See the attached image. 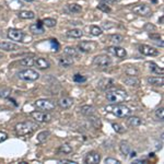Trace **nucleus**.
<instances>
[{
	"mask_svg": "<svg viewBox=\"0 0 164 164\" xmlns=\"http://www.w3.org/2000/svg\"><path fill=\"white\" fill-rule=\"evenodd\" d=\"M51 43L53 44V48L55 51H58V48H59V44L57 43V41L56 40H51Z\"/></svg>",
	"mask_w": 164,
	"mask_h": 164,
	"instance_id": "obj_44",
	"label": "nucleus"
},
{
	"mask_svg": "<svg viewBox=\"0 0 164 164\" xmlns=\"http://www.w3.org/2000/svg\"><path fill=\"white\" fill-rule=\"evenodd\" d=\"M133 12L135 14H137V16H140V17H150V16H152V9H151L149 6L144 5V3L133 6Z\"/></svg>",
	"mask_w": 164,
	"mask_h": 164,
	"instance_id": "obj_7",
	"label": "nucleus"
},
{
	"mask_svg": "<svg viewBox=\"0 0 164 164\" xmlns=\"http://www.w3.org/2000/svg\"><path fill=\"white\" fill-rule=\"evenodd\" d=\"M80 112L84 116H93L95 113V109L91 105H83V106L80 107Z\"/></svg>",
	"mask_w": 164,
	"mask_h": 164,
	"instance_id": "obj_21",
	"label": "nucleus"
},
{
	"mask_svg": "<svg viewBox=\"0 0 164 164\" xmlns=\"http://www.w3.org/2000/svg\"><path fill=\"white\" fill-rule=\"evenodd\" d=\"M139 51L142 54V55H146V56H157L159 55V51L155 49L154 47L150 46V45H140L138 47Z\"/></svg>",
	"mask_w": 164,
	"mask_h": 164,
	"instance_id": "obj_12",
	"label": "nucleus"
},
{
	"mask_svg": "<svg viewBox=\"0 0 164 164\" xmlns=\"http://www.w3.org/2000/svg\"><path fill=\"white\" fill-rule=\"evenodd\" d=\"M119 149H120V151H122L123 154H124V155H127V154H129V153H130V151H131V146H130V144H129L127 141H122V142H120Z\"/></svg>",
	"mask_w": 164,
	"mask_h": 164,
	"instance_id": "obj_27",
	"label": "nucleus"
},
{
	"mask_svg": "<svg viewBox=\"0 0 164 164\" xmlns=\"http://www.w3.org/2000/svg\"><path fill=\"white\" fill-rule=\"evenodd\" d=\"M103 31L101 27H99L98 25H92V27H90V34L93 36H100L102 35Z\"/></svg>",
	"mask_w": 164,
	"mask_h": 164,
	"instance_id": "obj_32",
	"label": "nucleus"
},
{
	"mask_svg": "<svg viewBox=\"0 0 164 164\" xmlns=\"http://www.w3.org/2000/svg\"><path fill=\"white\" fill-rule=\"evenodd\" d=\"M107 53L112 54L113 56H116L117 58H119V59H123V58H125L127 56V51L125 48H123V47H118V46H109L106 48Z\"/></svg>",
	"mask_w": 164,
	"mask_h": 164,
	"instance_id": "obj_9",
	"label": "nucleus"
},
{
	"mask_svg": "<svg viewBox=\"0 0 164 164\" xmlns=\"http://www.w3.org/2000/svg\"><path fill=\"white\" fill-rule=\"evenodd\" d=\"M7 139H8V133H3V131H0V143Z\"/></svg>",
	"mask_w": 164,
	"mask_h": 164,
	"instance_id": "obj_43",
	"label": "nucleus"
},
{
	"mask_svg": "<svg viewBox=\"0 0 164 164\" xmlns=\"http://www.w3.org/2000/svg\"><path fill=\"white\" fill-rule=\"evenodd\" d=\"M147 82L153 87H162L164 83V79L163 77H149L147 79Z\"/></svg>",
	"mask_w": 164,
	"mask_h": 164,
	"instance_id": "obj_18",
	"label": "nucleus"
},
{
	"mask_svg": "<svg viewBox=\"0 0 164 164\" xmlns=\"http://www.w3.org/2000/svg\"><path fill=\"white\" fill-rule=\"evenodd\" d=\"M34 60H35V57H27L23 58L22 60H20V65L24 67H33L34 66Z\"/></svg>",
	"mask_w": 164,
	"mask_h": 164,
	"instance_id": "obj_30",
	"label": "nucleus"
},
{
	"mask_svg": "<svg viewBox=\"0 0 164 164\" xmlns=\"http://www.w3.org/2000/svg\"><path fill=\"white\" fill-rule=\"evenodd\" d=\"M67 36L68 37H71V38H80L82 35H83V33H82L81 30L79 29H72V30H69V31H67Z\"/></svg>",
	"mask_w": 164,
	"mask_h": 164,
	"instance_id": "obj_24",
	"label": "nucleus"
},
{
	"mask_svg": "<svg viewBox=\"0 0 164 164\" xmlns=\"http://www.w3.org/2000/svg\"><path fill=\"white\" fill-rule=\"evenodd\" d=\"M68 10L72 13H79V12H81L82 7L78 3H70V5H68Z\"/></svg>",
	"mask_w": 164,
	"mask_h": 164,
	"instance_id": "obj_35",
	"label": "nucleus"
},
{
	"mask_svg": "<svg viewBox=\"0 0 164 164\" xmlns=\"http://www.w3.org/2000/svg\"><path fill=\"white\" fill-rule=\"evenodd\" d=\"M37 128H38L37 124H34L32 122H23L17 124L16 127H14V130H16V133L18 136L25 137V136H29L31 133H33Z\"/></svg>",
	"mask_w": 164,
	"mask_h": 164,
	"instance_id": "obj_1",
	"label": "nucleus"
},
{
	"mask_svg": "<svg viewBox=\"0 0 164 164\" xmlns=\"http://www.w3.org/2000/svg\"><path fill=\"white\" fill-rule=\"evenodd\" d=\"M127 123H128V125L131 127H138L142 124V120L141 118L137 117V116H131V117H129L128 119H127Z\"/></svg>",
	"mask_w": 164,
	"mask_h": 164,
	"instance_id": "obj_25",
	"label": "nucleus"
},
{
	"mask_svg": "<svg viewBox=\"0 0 164 164\" xmlns=\"http://www.w3.org/2000/svg\"><path fill=\"white\" fill-rule=\"evenodd\" d=\"M125 72L127 73V75H133V77H137L138 73H139V70L136 68L135 66H128L125 70Z\"/></svg>",
	"mask_w": 164,
	"mask_h": 164,
	"instance_id": "obj_34",
	"label": "nucleus"
},
{
	"mask_svg": "<svg viewBox=\"0 0 164 164\" xmlns=\"http://www.w3.org/2000/svg\"><path fill=\"white\" fill-rule=\"evenodd\" d=\"M42 23L44 25H46L47 27H56V24H57V21L53 18H46L42 21Z\"/></svg>",
	"mask_w": 164,
	"mask_h": 164,
	"instance_id": "obj_36",
	"label": "nucleus"
},
{
	"mask_svg": "<svg viewBox=\"0 0 164 164\" xmlns=\"http://www.w3.org/2000/svg\"><path fill=\"white\" fill-rule=\"evenodd\" d=\"M72 151L73 149L71 148V146H69V144L67 143L61 144V146L59 147V149H58V152L62 153V154H70V153H72Z\"/></svg>",
	"mask_w": 164,
	"mask_h": 164,
	"instance_id": "obj_29",
	"label": "nucleus"
},
{
	"mask_svg": "<svg viewBox=\"0 0 164 164\" xmlns=\"http://www.w3.org/2000/svg\"><path fill=\"white\" fill-rule=\"evenodd\" d=\"M149 36H150V38H152V40H154V41L161 40V36H160L159 34H149Z\"/></svg>",
	"mask_w": 164,
	"mask_h": 164,
	"instance_id": "obj_45",
	"label": "nucleus"
},
{
	"mask_svg": "<svg viewBox=\"0 0 164 164\" xmlns=\"http://www.w3.org/2000/svg\"><path fill=\"white\" fill-rule=\"evenodd\" d=\"M19 79L24 80V81H36L40 79V73L33 69H25L18 73Z\"/></svg>",
	"mask_w": 164,
	"mask_h": 164,
	"instance_id": "obj_5",
	"label": "nucleus"
},
{
	"mask_svg": "<svg viewBox=\"0 0 164 164\" xmlns=\"http://www.w3.org/2000/svg\"><path fill=\"white\" fill-rule=\"evenodd\" d=\"M107 112H111L117 117H128L131 114V111L129 107L125 106V105H115V106H107L106 109Z\"/></svg>",
	"mask_w": 164,
	"mask_h": 164,
	"instance_id": "obj_4",
	"label": "nucleus"
},
{
	"mask_svg": "<svg viewBox=\"0 0 164 164\" xmlns=\"http://www.w3.org/2000/svg\"><path fill=\"white\" fill-rule=\"evenodd\" d=\"M124 82L130 87H139L140 85V80L137 77H133V75H128L127 78H125Z\"/></svg>",
	"mask_w": 164,
	"mask_h": 164,
	"instance_id": "obj_22",
	"label": "nucleus"
},
{
	"mask_svg": "<svg viewBox=\"0 0 164 164\" xmlns=\"http://www.w3.org/2000/svg\"><path fill=\"white\" fill-rule=\"evenodd\" d=\"M0 49L5 51H16L20 49V46L11 42H1L0 43Z\"/></svg>",
	"mask_w": 164,
	"mask_h": 164,
	"instance_id": "obj_16",
	"label": "nucleus"
},
{
	"mask_svg": "<svg viewBox=\"0 0 164 164\" xmlns=\"http://www.w3.org/2000/svg\"><path fill=\"white\" fill-rule=\"evenodd\" d=\"M59 65L64 68H69L70 66L73 65V59L70 56H62V57L59 58Z\"/></svg>",
	"mask_w": 164,
	"mask_h": 164,
	"instance_id": "obj_20",
	"label": "nucleus"
},
{
	"mask_svg": "<svg viewBox=\"0 0 164 164\" xmlns=\"http://www.w3.org/2000/svg\"><path fill=\"white\" fill-rule=\"evenodd\" d=\"M144 29H146V30H150V31H151V30H152V31H154L155 27H154V25H152V24H147L146 27H144Z\"/></svg>",
	"mask_w": 164,
	"mask_h": 164,
	"instance_id": "obj_47",
	"label": "nucleus"
},
{
	"mask_svg": "<svg viewBox=\"0 0 164 164\" xmlns=\"http://www.w3.org/2000/svg\"><path fill=\"white\" fill-rule=\"evenodd\" d=\"M131 152V151H130ZM136 157V152H131V157Z\"/></svg>",
	"mask_w": 164,
	"mask_h": 164,
	"instance_id": "obj_50",
	"label": "nucleus"
},
{
	"mask_svg": "<svg viewBox=\"0 0 164 164\" xmlns=\"http://www.w3.org/2000/svg\"><path fill=\"white\" fill-rule=\"evenodd\" d=\"M31 117L37 123H49L51 120V115L47 112L34 111L31 113Z\"/></svg>",
	"mask_w": 164,
	"mask_h": 164,
	"instance_id": "obj_8",
	"label": "nucleus"
},
{
	"mask_svg": "<svg viewBox=\"0 0 164 164\" xmlns=\"http://www.w3.org/2000/svg\"><path fill=\"white\" fill-rule=\"evenodd\" d=\"M11 93V89H3L0 91V98H8Z\"/></svg>",
	"mask_w": 164,
	"mask_h": 164,
	"instance_id": "obj_41",
	"label": "nucleus"
},
{
	"mask_svg": "<svg viewBox=\"0 0 164 164\" xmlns=\"http://www.w3.org/2000/svg\"><path fill=\"white\" fill-rule=\"evenodd\" d=\"M57 103L59 105V107H61L64 109H68L72 106L73 100L71 98H69V96H64V98H60Z\"/></svg>",
	"mask_w": 164,
	"mask_h": 164,
	"instance_id": "obj_17",
	"label": "nucleus"
},
{
	"mask_svg": "<svg viewBox=\"0 0 164 164\" xmlns=\"http://www.w3.org/2000/svg\"><path fill=\"white\" fill-rule=\"evenodd\" d=\"M59 163H66V164H75V161H71V160H66V159H62L59 160Z\"/></svg>",
	"mask_w": 164,
	"mask_h": 164,
	"instance_id": "obj_46",
	"label": "nucleus"
},
{
	"mask_svg": "<svg viewBox=\"0 0 164 164\" xmlns=\"http://www.w3.org/2000/svg\"><path fill=\"white\" fill-rule=\"evenodd\" d=\"M24 1H27V2H32V1H34V0H24Z\"/></svg>",
	"mask_w": 164,
	"mask_h": 164,
	"instance_id": "obj_51",
	"label": "nucleus"
},
{
	"mask_svg": "<svg viewBox=\"0 0 164 164\" xmlns=\"http://www.w3.org/2000/svg\"><path fill=\"white\" fill-rule=\"evenodd\" d=\"M78 48H79V51H82V53H91V51L96 49V43L84 41V42H81L78 45Z\"/></svg>",
	"mask_w": 164,
	"mask_h": 164,
	"instance_id": "obj_11",
	"label": "nucleus"
},
{
	"mask_svg": "<svg viewBox=\"0 0 164 164\" xmlns=\"http://www.w3.org/2000/svg\"><path fill=\"white\" fill-rule=\"evenodd\" d=\"M73 80H75V82H77V83H83V82L87 81V78L81 75L80 73H75V75H73Z\"/></svg>",
	"mask_w": 164,
	"mask_h": 164,
	"instance_id": "obj_37",
	"label": "nucleus"
},
{
	"mask_svg": "<svg viewBox=\"0 0 164 164\" xmlns=\"http://www.w3.org/2000/svg\"><path fill=\"white\" fill-rule=\"evenodd\" d=\"M1 58H3V55L1 53H0V59H1Z\"/></svg>",
	"mask_w": 164,
	"mask_h": 164,
	"instance_id": "obj_52",
	"label": "nucleus"
},
{
	"mask_svg": "<svg viewBox=\"0 0 164 164\" xmlns=\"http://www.w3.org/2000/svg\"><path fill=\"white\" fill-rule=\"evenodd\" d=\"M84 161L88 164H98L101 161V154L99 152H95V151H91L87 154Z\"/></svg>",
	"mask_w": 164,
	"mask_h": 164,
	"instance_id": "obj_13",
	"label": "nucleus"
},
{
	"mask_svg": "<svg viewBox=\"0 0 164 164\" xmlns=\"http://www.w3.org/2000/svg\"><path fill=\"white\" fill-rule=\"evenodd\" d=\"M98 9L103 12H106V13L111 12V10H112L111 8L109 7V5H105V3H100V5L98 6Z\"/></svg>",
	"mask_w": 164,
	"mask_h": 164,
	"instance_id": "obj_39",
	"label": "nucleus"
},
{
	"mask_svg": "<svg viewBox=\"0 0 164 164\" xmlns=\"http://www.w3.org/2000/svg\"><path fill=\"white\" fill-rule=\"evenodd\" d=\"M147 160H136V161H133V163L136 164H141V163H147Z\"/></svg>",
	"mask_w": 164,
	"mask_h": 164,
	"instance_id": "obj_49",
	"label": "nucleus"
},
{
	"mask_svg": "<svg viewBox=\"0 0 164 164\" xmlns=\"http://www.w3.org/2000/svg\"><path fill=\"white\" fill-rule=\"evenodd\" d=\"M30 31L33 34H43L44 33V27H43L42 21H38L37 23H33L30 27Z\"/></svg>",
	"mask_w": 164,
	"mask_h": 164,
	"instance_id": "obj_19",
	"label": "nucleus"
},
{
	"mask_svg": "<svg viewBox=\"0 0 164 164\" xmlns=\"http://www.w3.org/2000/svg\"><path fill=\"white\" fill-rule=\"evenodd\" d=\"M8 37L11 41H16V42H23L24 38V32L18 29H10L8 30Z\"/></svg>",
	"mask_w": 164,
	"mask_h": 164,
	"instance_id": "obj_10",
	"label": "nucleus"
},
{
	"mask_svg": "<svg viewBox=\"0 0 164 164\" xmlns=\"http://www.w3.org/2000/svg\"><path fill=\"white\" fill-rule=\"evenodd\" d=\"M149 66V69H150V71H152V72H154V73H157V75H163V73H164V70H163V68H161V67H159L157 66L155 62H148L147 64Z\"/></svg>",
	"mask_w": 164,
	"mask_h": 164,
	"instance_id": "obj_23",
	"label": "nucleus"
},
{
	"mask_svg": "<svg viewBox=\"0 0 164 164\" xmlns=\"http://www.w3.org/2000/svg\"><path fill=\"white\" fill-rule=\"evenodd\" d=\"M105 163H109V164H120V162L118 161V160H116V159H113V157H106L105 159Z\"/></svg>",
	"mask_w": 164,
	"mask_h": 164,
	"instance_id": "obj_42",
	"label": "nucleus"
},
{
	"mask_svg": "<svg viewBox=\"0 0 164 164\" xmlns=\"http://www.w3.org/2000/svg\"><path fill=\"white\" fill-rule=\"evenodd\" d=\"M49 136H51V131H48V130L42 131V133H40L37 135V141L38 142H45L47 139H48Z\"/></svg>",
	"mask_w": 164,
	"mask_h": 164,
	"instance_id": "obj_31",
	"label": "nucleus"
},
{
	"mask_svg": "<svg viewBox=\"0 0 164 164\" xmlns=\"http://www.w3.org/2000/svg\"><path fill=\"white\" fill-rule=\"evenodd\" d=\"M127 92L124 90H115V91H107L106 93V100L113 104L124 102L127 99Z\"/></svg>",
	"mask_w": 164,
	"mask_h": 164,
	"instance_id": "obj_2",
	"label": "nucleus"
},
{
	"mask_svg": "<svg viewBox=\"0 0 164 164\" xmlns=\"http://www.w3.org/2000/svg\"><path fill=\"white\" fill-rule=\"evenodd\" d=\"M19 18L24 19V20H32V19L35 18V14H34L33 11H20L18 13Z\"/></svg>",
	"mask_w": 164,
	"mask_h": 164,
	"instance_id": "obj_26",
	"label": "nucleus"
},
{
	"mask_svg": "<svg viewBox=\"0 0 164 164\" xmlns=\"http://www.w3.org/2000/svg\"><path fill=\"white\" fill-rule=\"evenodd\" d=\"M109 42L114 43L115 45L117 44H120V43L124 41V37H123L122 35H119V34H114V35H111L109 36Z\"/></svg>",
	"mask_w": 164,
	"mask_h": 164,
	"instance_id": "obj_33",
	"label": "nucleus"
},
{
	"mask_svg": "<svg viewBox=\"0 0 164 164\" xmlns=\"http://www.w3.org/2000/svg\"><path fill=\"white\" fill-rule=\"evenodd\" d=\"M101 3H105V5H109V3H113V0H100Z\"/></svg>",
	"mask_w": 164,
	"mask_h": 164,
	"instance_id": "obj_48",
	"label": "nucleus"
},
{
	"mask_svg": "<svg viewBox=\"0 0 164 164\" xmlns=\"http://www.w3.org/2000/svg\"><path fill=\"white\" fill-rule=\"evenodd\" d=\"M112 127L114 128V130L116 131V133H123L125 131V128L122 126L120 124H115V123H113L112 124Z\"/></svg>",
	"mask_w": 164,
	"mask_h": 164,
	"instance_id": "obj_38",
	"label": "nucleus"
},
{
	"mask_svg": "<svg viewBox=\"0 0 164 164\" xmlns=\"http://www.w3.org/2000/svg\"><path fill=\"white\" fill-rule=\"evenodd\" d=\"M155 116H157V119L162 120L164 117V112H163V107H160V109H157V111H155Z\"/></svg>",
	"mask_w": 164,
	"mask_h": 164,
	"instance_id": "obj_40",
	"label": "nucleus"
},
{
	"mask_svg": "<svg viewBox=\"0 0 164 164\" xmlns=\"http://www.w3.org/2000/svg\"><path fill=\"white\" fill-rule=\"evenodd\" d=\"M112 64V59L109 55H98L93 59V66L99 70H105Z\"/></svg>",
	"mask_w": 164,
	"mask_h": 164,
	"instance_id": "obj_3",
	"label": "nucleus"
},
{
	"mask_svg": "<svg viewBox=\"0 0 164 164\" xmlns=\"http://www.w3.org/2000/svg\"><path fill=\"white\" fill-rule=\"evenodd\" d=\"M64 53L65 55L67 56H70V57H78L79 56V53H78V51L75 48V47H71V46H67L66 48L64 49Z\"/></svg>",
	"mask_w": 164,
	"mask_h": 164,
	"instance_id": "obj_28",
	"label": "nucleus"
},
{
	"mask_svg": "<svg viewBox=\"0 0 164 164\" xmlns=\"http://www.w3.org/2000/svg\"><path fill=\"white\" fill-rule=\"evenodd\" d=\"M34 66H35L37 69L45 70V69L51 68V62L43 57H37V58H35V60H34Z\"/></svg>",
	"mask_w": 164,
	"mask_h": 164,
	"instance_id": "obj_15",
	"label": "nucleus"
},
{
	"mask_svg": "<svg viewBox=\"0 0 164 164\" xmlns=\"http://www.w3.org/2000/svg\"><path fill=\"white\" fill-rule=\"evenodd\" d=\"M35 106L37 107V109H41V111H53L56 107V103L53 102L51 100H48V99H40V100L35 101Z\"/></svg>",
	"mask_w": 164,
	"mask_h": 164,
	"instance_id": "obj_6",
	"label": "nucleus"
},
{
	"mask_svg": "<svg viewBox=\"0 0 164 164\" xmlns=\"http://www.w3.org/2000/svg\"><path fill=\"white\" fill-rule=\"evenodd\" d=\"M116 84L115 80L113 79H103L101 80L100 82H99V88H100L101 90H103V91H107V90L112 89V88H114Z\"/></svg>",
	"mask_w": 164,
	"mask_h": 164,
	"instance_id": "obj_14",
	"label": "nucleus"
}]
</instances>
